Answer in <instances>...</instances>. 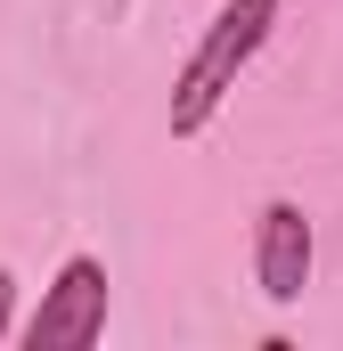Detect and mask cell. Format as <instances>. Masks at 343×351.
<instances>
[{
  "label": "cell",
  "instance_id": "cell-1",
  "mask_svg": "<svg viewBox=\"0 0 343 351\" xmlns=\"http://www.w3.org/2000/svg\"><path fill=\"white\" fill-rule=\"evenodd\" d=\"M278 8L286 0H221L213 8V25L196 33V49L180 58V74H172V139H196L213 114H221V98L237 90V74L261 58V41L278 33Z\"/></svg>",
  "mask_w": 343,
  "mask_h": 351
},
{
  "label": "cell",
  "instance_id": "cell-2",
  "mask_svg": "<svg viewBox=\"0 0 343 351\" xmlns=\"http://www.w3.org/2000/svg\"><path fill=\"white\" fill-rule=\"evenodd\" d=\"M106 311H115V286H106V262L98 254H66L58 278L41 286V311L16 327L33 351H90L106 335Z\"/></svg>",
  "mask_w": 343,
  "mask_h": 351
},
{
  "label": "cell",
  "instance_id": "cell-3",
  "mask_svg": "<svg viewBox=\"0 0 343 351\" xmlns=\"http://www.w3.org/2000/svg\"><path fill=\"white\" fill-rule=\"evenodd\" d=\"M311 262H319V229H311V213H303L294 196H270V204L254 213V286H261V302L294 311L303 286H311Z\"/></svg>",
  "mask_w": 343,
  "mask_h": 351
},
{
  "label": "cell",
  "instance_id": "cell-4",
  "mask_svg": "<svg viewBox=\"0 0 343 351\" xmlns=\"http://www.w3.org/2000/svg\"><path fill=\"white\" fill-rule=\"evenodd\" d=\"M16 335V269H0V343Z\"/></svg>",
  "mask_w": 343,
  "mask_h": 351
}]
</instances>
